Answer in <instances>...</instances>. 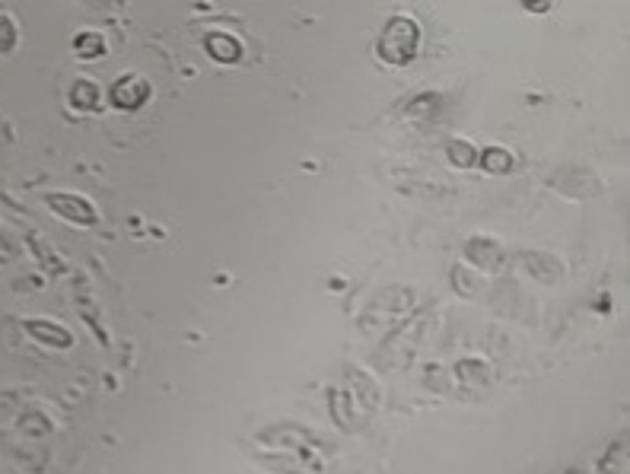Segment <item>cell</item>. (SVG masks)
<instances>
[{
  "label": "cell",
  "mask_w": 630,
  "mask_h": 474,
  "mask_svg": "<svg viewBox=\"0 0 630 474\" xmlns=\"http://www.w3.org/2000/svg\"><path fill=\"white\" fill-rule=\"evenodd\" d=\"M481 166L487 172H510L513 169V156H510V150H503V147H490L481 156Z\"/></svg>",
  "instance_id": "cell-8"
},
{
  "label": "cell",
  "mask_w": 630,
  "mask_h": 474,
  "mask_svg": "<svg viewBox=\"0 0 630 474\" xmlns=\"http://www.w3.org/2000/svg\"><path fill=\"white\" fill-rule=\"evenodd\" d=\"M465 150H471V147L462 144V140H452V144H449V156H452L455 163H459V166H475L478 156L475 153H465Z\"/></svg>",
  "instance_id": "cell-10"
},
{
  "label": "cell",
  "mask_w": 630,
  "mask_h": 474,
  "mask_svg": "<svg viewBox=\"0 0 630 474\" xmlns=\"http://www.w3.org/2000/svg\"><path fill=\"white\" fill-rule=\"evenodd\" d=\"M207 55L220 61V64H239L242 61V42L233 32H210L204 39Z\"/></svg>",
  "instance_id": "cell-4"
},
{
  "label": "cell",
  "mask_w": 630,
  "mask_h": 474,
  "mask_svg": "<svg viewBox=\"0 0 630 474\" xmlns=\"http://www.w3.org/2000/svg\"><path fill=\"white\" fill-rule=\"evenodd\" d=\"M74 48L80 58H102L105 55V39L99 32H80L74 39Z\"/></svg>",
  "instance_id": "cell-7"
},
{
  "label": "cell",
  "mask_w": 630,
  "mask_h": 474,
  "mask_svg": "<svg viewBox=\"0 0 630 474\" xmlns=\"http://www.w3.org/2000/svg\"><path fill=\"white\" fill-rule=\"evenodd\" d=\"M45 204L55 210L61 220L74 223V226H93L99 220L96 207L86 201L83 195H64V191H51V195H45Z\"/></svg>",
  "instance_id": "cell-2"
},
{
  "label": "cell",
  "mask_w": 630,
  "mask_h": 474,
  "mask_svg": "<svg viewBox=\"0 0 630 474\" xmlns=\"http://www.w3.org/2000/svg\"><path fill=\"white\" fill-rule=\"evenodd\" d=\"M417 48H420L417 20H411V16H392L376 42V55L392 67H405L417 58Z\"/></svg>",
  "instance_id": "cell-1"
},
{
  "label": "cell",
  "mask_w": 630,
  "mask_h": 474,
  "mask_svg": "<svg viewBox=\"0 0 630 474\" xmlns=\"http://www.w3.org/2000/svg\"><path fill=\"white\" fill-rule=\"evenodd\" d=\"M150 99V83L144 77H137V74H128V77H121L115 86H112V105L115 109H125V112H134L140 109Z\"/></svg>",
  "instance_id": "cell-3"
},
{
  "label": "cell",
  "mask_w": 630,
  "mask_h": 474,
  "mask_svg": "<svg viewBox=\"0 0 630 474\" xmlns=\"http://www.w3.org/2000/svg\"><path fill=\"white\" fill-rule=\"evenodd\" d=\"M16 45H20V26L7 13H0V55H10Z\"/></svg>",
  "instance_id": "cell-9"
},
{
  "label": "cell",
  "mask_w": 630,
  "mask_h": 474,
  "mask_svg": "<svg viewBox=\"0 0 630 474\" xmlns=\"http://www.w3.org/2000/svg\"><path fill=\"white\" fill-rule=\"evenodd\" d=\"M26 328H29V335L32 338H39V341H45V344H51V347H70V335L61 328V325H55V322H45V319H26Z\"/></svg>",
  "instance_id": "cell-5"
},
{
  "label": "cell",
  "mask_w": 630,
  "mask_h": 474,
  "mask_svg": "<svg viewBox=\"0 0 630 474\" xmlns=\"http://www.w3.org/2000/svg\"><path fill=\"white\" fill-rule=\"evenodd\" d=\"M70 102H74L80 112H93L96 105H99V90H96V83H90V80H77L74 86H70Z\"/></svg>",
  "instance_id": "cell-6"
}]
</instances>
